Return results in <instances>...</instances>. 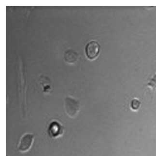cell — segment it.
Here are the masks:
<instances>
[{"mask_svg": "<svg viewBox=\"0 0 156 156\" xmlns=\"http://www.w3.org/2000/svg\"><path fill=\"white\" fill-rule=\"evenodd\" d=\"M78 57V54L71 49L67 50L64 54V60L69 63H73L76 62Z\"/></svg>", "mask_w": 156, "mask_h": 156, "instance_id": "5b68a950", "label": "cell"}, {"mask_svg": "<svg viewBox=\"0 0 156 156\" xmlns=\"http://www.w3.org/2000/svg\"><path fill=\"white\" fill-rule=\"evenodd\" d=\"M148 86L153 90L156 89V74H155L154 76L150 80L148 83Z\"/></svg>", "mask_w": 156, "mask_h": 156, "instance_id": "52a82bcc", "label": "cell"}, {"mask_svg": "<svg viewBox=\"0 0 156 156\" xmlns=\"http://www.w3.org/2000/svg\"><path fill=\"white\" fill-rule=\"evenodd\" d=\"M34 135L33 133H26L22 135L18 144V150L21 153L28 151L34 143Z\"/></svg>", "mask_w": 156, "mask_h": 156, "instance_id": "7a4b0ae2", "label": "cell"}, {"mask_svg": "<svg viewBox=\"0 0 156 156\" xmlns=\"http://www.w3.org/2000/svg\"><path fill=\"white\" fill-rule=\"evenodd\" d=\"M141 106V102L137 99H133L131 101L130 104V107L132 110L136 111L138 110Z\"/></svg>", "mask_w": 156, "mask_h": 156, "instance_id": "8992f818", "label": "cell"}, {"mask_svg": "<svg viewBox=\"0 0 156 156\" xmlns=\"http://www.w3.org/2000/svg\"><path fill=\"white\" fill-rule=\"evenodd\" d=\"M80 104L75 98L68 96L64 100L65 112L69 117L75 118L80 111Z\"/></svg>", "mask_w": 156, "mask_h": 156, "instance_id": "6da1fadb", "label": "cell"}, {"mask_svg": "<svg viewBox=\"0 0 156 156\" xmlns=\"http://www.w3.org/2000/svg\"><path fill=\"white\" fill-rule=\"evenodd\" d=\"M100 51V46L98 42L91 41L89 42L85 48V52L87 58L93 60L98 57Z\"/></svg>", "mask_w": 156, "mask_h": 156, "instance_id": "3957f363", "label": "cell"}, {"mask_svg": "<svg viewBox=\"0 0 156 156\" xmlns=\"http://www.w3.org/2000/svg\"><path fill=\"white\" fill-rule=\"evenodd\" d=\"M48 132L50 136L52 137H58L62 134L63 129L61 124L56 121H54L50 124Z\"/></svg>", "mask_w": 156, "mask_h": 156, "instance_id": "277c9868", "label": "cell"}]
</instances>
